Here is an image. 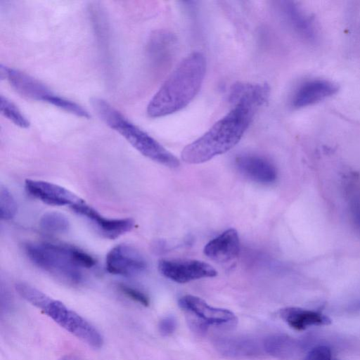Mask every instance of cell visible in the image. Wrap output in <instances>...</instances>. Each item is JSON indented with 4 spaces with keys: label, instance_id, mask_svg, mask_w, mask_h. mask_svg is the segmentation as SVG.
<instances>
[{
    "label": "cell",
    "instance_id": "24",
    "mask_svg": "<svg viewBox=\"0 0 360 360\" xmlns=\"http://www.w3.org/2000/svg\"><path fill=\"white\" fill-rule=\"evenodd\" d=\"M119 289L126 297L133 301L145 307L149 305L150 300L148 297L140 290L124 284L120 285Z\"/></svg>",
    "mask_w": 360,
    "mask_h": 360
},
{
    "label": "cell",
    "instance_id": "14",
    "mask_svg": "<svg viewBox=\"0 0 360 360\" xmlns=\"http://www.w3.org/2000/svg\"><path fill=\"white\" fill-rule=\"evenodd\" d=\"M281 11L286 22L301 37L311 42L317 39L318 29L313 17L296 3L281 2Z\"/></svg>",
    "mask_w": 360,
    "mask_h": 360
},
{
    "label": "cell",
    "instance_id": "8",
    "mask_svg": "<svg viewBox=\"0 0 360 360\" xmlns=\"http://www.w3.org/2000/svg\"><path fill=\"white\" fill-rule=\"evenodd\" d=\"M0 75L1 79H6L14 90L25 98L54 105L59 96L40 81L18 70L1 64Z\"/></svg>",
    "mask_w": 360,
    "mask_h": 360
},
{
    "label": "cell",
    "instance_id": "3",
    "mask_svg": "<svg viewBox=\"0 0 360 360\" xmlns=\"http://www.w3.org/2000/svg\"><path fill=\"white\" fill-rule=\"evenodd\" d=\"M28 258L38 267L71 285L83 281V269L93 268L96 259L77 247L49 242L28 243L25 245Z\"/></svg>",
    "mask_w": 360,
    "mask_h": 360
},
{
    "label": "cell",
    "instance_id": "23",
    "mask_svg": "<svg viewBox=\"0 0 360 360\" xmlns=\"http://www.w3.org/2000/svg\"><path fill=\"white\" fill-rule=\"evenodd\" d=\"M18 211L16 201L10 191L5 186L0 188V216L2 219H13Z\"/></svg>",
    "mask_w": 360,
    "mask_h": 360
},
{
    "label": "cell",
    "instance_id": "5",
    "mask_svg": "<svg viewBox=\"0 0 360 360\" xmlns=\"http://www.w3.org/2000/svg\"><path fill=\"white\" fill-rule=\"evenodd\" d=\"M91 103L98 117L143 155L170 168L179 166L180 162L175 155L148 133L129 121L106 101L100 98H93Z\"/></svg>",
    "mask_w": 360,
    "mask_h": 360
},
{
    "label": "cell",
    "instance_id": "22",
    "mask_svg": "<svg viewBox=\"0 0 360 360\" xmlns=\"http://www.w3.org/2000/svg\"><path fill=\"white\" fill-rule=\"evenodd\" d=\"M0 111L1 114L16 126L27 128L30 122L18 108L7 98L0 96Z\"/></svg>",
    "mask_w": 360,
    "mask_h": 360
},
{
    "label": "cell",
    "instance_id": "6",
    "mask_svg": "<svg viewBox=\"0 0 360 360\" xmlns=\"http://www.w3.org/2000/svg\"><path fill=\"white\" fill-rule=\"evenodd\" d=\"M158 270L165 277L179 283L217 275V271L210 264L190 259H161Z\"/></svg>",
    "mask_w": 360,
    "mask_h": 360
},
{
    "label": "cell",
    "instance_id": "2",
    "mask_svg": "<svg viewBox=\"0 0 360 360\" xmlns=\"http://www.w3.org/2000/svg\"><path fill=\"white\" fill-rule=\"evenodd\" d=\"M206 71V60L199 52L186 56L165 81L147 106L153 118L178 112L188 105L199 92Z\"/></svg>",
    "mask_w": 360,
    "mask_h": 360
},
{
    "label": "cell",
    "instance_id": "25",
    "mask_svg": "<svg viewBox=\"0 0 360 360\" xmlns=\"http://www.w3.org/2000/svg\"><path fill=\"white\" fill-rule=\"evenodd\" d=\"M304 360H331V350L326 345H318L311 348Z\"/></svg>",
    "mask_w": 360,
    "mask_h": 360
},
{
    "label": "cell",
    "instance_id": "4",
    "mask_svg": "<svg viewBox=\"0 0 360 360\" xmlns=\"http://www.w3.org/2000/svg\"><path fill=\"white\" fill-rule=\"evenodd\" d=\"M15 290L25 300L77 339L94 349L102 347L104 341L101 332L65 304L27 283H17Z\"/></svg>",
    "mask_w": 360,
    "mask_h": 360
},
{
    "label": "cell",
    "instance_id": "29",
    "mask_svg": "<svg viewBox=\"0 0 360 360\" xmlns=\"http://www.w3.org/2000/svg\"><path fill=\"white\" fill-rule=\"evenodd\" d=\"M335 360H338V359H335Z\"/></svg>",
    "mask_w": 360,
    "mask_h": 360
},
{
    "label": "cell",
    "instance_id": "26",
    "mask_svg": "<svg viewBox=\"0 0 360 360\" xmlns=\"http://www.w3.org/2000/svg\"><path fill=\"white\" fill-rule=\"evenodd\" d=\"M176 322L173 316H167L159 323V331L163 336L171 335L176 329Z\"/></svg>",
    "mask_w": 360,
    "mask_h": 360
},
{
    "label": "cell",
    "instance_id": "11",
    "mask_svg": "<svg viewBox=\"0 0 360 360\" xmlns=\"http://www.w3.org/2000/svg\"><path fill=\"white\" fill-rule=\"evenodd\" d=\"M78 214L86 217L105 238L115 239L130 231L134 226L131 218H108L87 205L85 201L72 207Z\"/></svg>",
    "mask_w": 360,
    "mask_h": 360
},
{
    "label": "cell",
    "instance_id": "9",
    "mask_svg": "<svg viewBox=\"0 0 360 360\" xmlns=\"http://www.w3.org/2000/svg\"><path fill=\"white\" fill-rule=\"evenodd\" d=\"M147 264L141 254L131 245L119 244L107 254L105 268L114 275L131 276L145 271Z\"/></svg>",
    "mask_w": 360,
    "mask_h": 360
},
{
    "label": "cell",
    "instance_id": "20",
    "mask_svg": "<svg viewBox=\"0 0 360 360\" xmlns=\"http://www.w3.org/2000/svg\"><path fill=\"white\" fill-rule=\"evenodd\" d=\"M345 191L352 217L360 229V181L356 176L346 178Z\"/></svg>",
    "mask_w": 360,
    "mask_h": 360
},
{
    "label": "cell",
    "instance_id": "16",
    "mask_svg": "<svg viewBox=\"0 0 360 360\" xmlns=\"http://www.w3.org/2000/svg\"><path fill=\"white\" fill-rule=\"evenodd\" d=\"M217 349L224 355L233 358H252L264 352L263 341L251 338H226L216 342Z\"/></svg>",
    "mask_w": 360,
    "mask_h": 360
},
{
    "label": "cell",
    "instance_id": "12",
    "mask_svg": "<svg viewBox=\"0 0 360 360\" xmlns=\"http://www.w3.org/2000/svg\"><path fill=\"white\" fill-rule=\"evenodd\" d=\"M338 90V85L328 79H311L307 80L295 90L291 104L295 108L312 105L333 96Z\"/></svg>",
    "mask_w": 360,
    "mask_h": 360
},
{
    "label": "cell",
    "instance_id": "15",
    "mask_svg": "<svg viewBox=\"0 0 360 360\" xmlns=\"http://www.w3.org/2000/svg\"><path fill=\"white\" fill-rule=\"evenodd\" d=\"M240 252L237 231L229 229L210 240L204 248V254L210 259L224 263L235 259Z\"/></svg>",
    "mask_w": 360,
    "mask_h": 360
},
{
    "label": "cell",
    "instance_id": "13",
    "mask_svg": "<svg viewBox=\"0 0 360 360\" xmlns=\"http://www.w3.org/2000/svg\"><path fill=\"white\" fill-rule=\"evenodd\" d=\"M235 164L243 176L255 182L269 184L276 179V167L270 161L261 156L241 155L236 157Z\"/></svg>",
    "mask_w": 360,
    "mask_h": 360
},
{
    "label": "cell",
    "instance_id": "18",
    "mask_svg": "<svg viewBox=\"0 0 360 360\" xmlns=\"http://www.w3.org/2000/svg\"><path fill=\"white\" fill-rule=\"evenodd\" d=\"M305 342L285 335H272L263 340L265 353L281 359L296 356L304 347Z\"/></svg>",
    "mask_w": 360,
    "mask_h": 360
},
{
    "label": "cell",
    "instance_id": "7",
    "mask_svg": "<svg viewBox=\"0 0 360 360\" xmlns=\"http://www.w3.org/2000/svg\"><path fill=\"white\" fill-rule=\"evenodd\" d=\"M179 306L189 315L195 316L202 328L208 326H231L237 321L232 311L212 307L202 299L194 295L181 297L179 300Z\"/></svg>",
    "mask_w": 360,
    "mask_h": 360
},
{
    "label": "cell",
    "instance_id": "17",
    "mask_svg": "<svg viewBox=\"0 0 360 360\" xmlns=\"http://www.w3.org/2000/svg\"><path fill=\"white\" fill-rule=\"evenodd\" d=\"M281 318L289 326L297 330H303L313 326L329 325V317L320 311L289 307L279 311Z\"/></svg>",
    "mask_w": 360,
    "mask_h": 360
},
{
    "label": "cell",
    "instance_id": "10",
    "mask_svg": "<svg viewBox=\"0 0 360 360\" xmlns=\"http://www.w3.org/2000/svg\"><path fill=\"white\" fill-rule=\"evenodd\" d=\"M25 188L31 196L50 205H68L72 208L84 201L68 189L45 181L26 179Z\"/></svg>",
    "mask_w": 360,
    "mask_h": 360
},
{
    "label": "cell",
    "instance_id": "19",
    "mask_svg": "<svg viewBox=\"0 0 360 360\" xmlns=\"http://www.w3.org/2000/svg\"><path fill=\"white\" fill-rule=\"evenodd\" d=\"M176 39L167 31L158 30L151 34L147 46L148 56L156 65H162L171 58Z\"/></svg>",
    "mask_w": 360,
    "mask_h": 360
},
{
    "label": "cell",
    "instance_id": "27",
    "mask_svg": "<svg viewBox=\"0 0 360 360\" xmlns=\"http://www.w3.org/2000/svg\"><path fill=\"white\" fill-rule=\"evenodd\" d=\"M58 360H81L78 357L72 356V355H65Z\"/></svg>",
    "mask_w": 360,
    "mask_h": 360
},
{
    "label": "cell",
    "instance_id": "28",
    "mask_svg": "<svg viewBox=\"0 0 360 360\" xmlns=\"http://www.w3.org/2000/svg\"><path fill=\"white\" fill-rule=\"evenodd\" d=\"M354 309H360V302H358V303H356V304H355V306H353V307H352V309H354Z\"/></svg>",
    "mask_w": 360,
    "mask_h": 360
},
{
    "label": "cell",
    "instance_id": "1",
    "mask_svg": "<svg viewBox=\"0 0 360 360\" xmlns=\"http://www.w3.org/2000/svg\"><path fill=\"white\" fill-rule=\"evenodd\" d=\"M269 95L266 84H234L229 94L231 110L187 145L182 150L181 159L188 164H200L231 150L240 141Z\"/></svg>",
    "mask_w": 360,
    "mask_h": 360
},
{
    "label": "cell",
    "instance_id": "21",
    "mask_svg": "<svg viewBox=\"0 0 360 360\" xmlns=\"http://www.w3.org/2000/svg\"><path fill=\"white\" fill-rule=\"evenodd\" d=\"M39 225L47 232L62 233L70 228V221L68 217L60 212H48L41 216Z\"/></svg>",
    "mask_w": 360,
    "mask_h": 360
}]
</instances>
